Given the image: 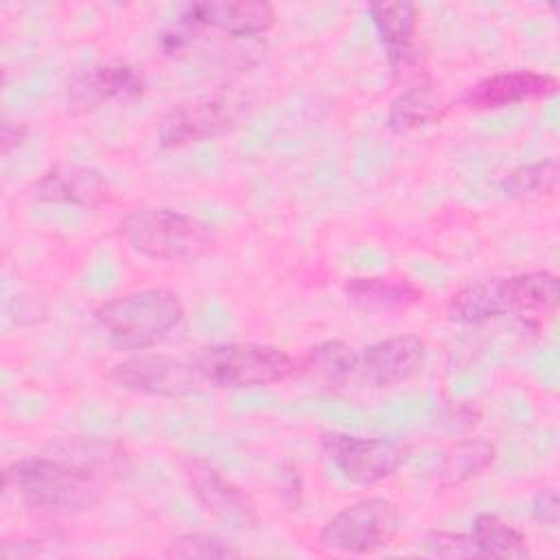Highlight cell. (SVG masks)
<instances>
[{
    "label": "cell",
    "mask_w": 560,
    "mask_h": 560,
    "mask_svg": "<svg viewBox=\"0 0 560 560\" xmlns=\"http://www.w3.org/2000/svg\"><path fill=\"white\" fill-rule=\"evenodd\" d=\"M4 490L52 512H85L101 501L98 479L55 455L13 462L4 470Z\"/></svg>",
    "instance_id": "obj_1"
},
{
    "label": "cell",
    "mask_w": 560,
    "mask_h": 560,
    "mask_svg": "<svg viewBox=\"0 0 560 560\" xmlns=\"http://www.w3.org/2000/svg\"><path fill=\"white\" fill-rule=\"evenodd\" d=\"M96 322L122 350H147L184 319L182 298L166 287L138 289L96 308Z\"/></svg>",
    "instance_id": "obj_2"
},
{
    "label": "cell",
    "mask_w": 560,
    "mask_h": 560,
    "mask_svg": "<svg viewBox=\"0 0 560 560\" xmlns=\"http://www.w3.org/2000/svg\"><path fill=\"white\" fill-rule=\"evenodd\" d=\"M118 230L133 252L153 260H197L214 245L208 223L171 208L129 210Z\"/></svg>",
    "instance_id": "obj_3"
},
{
    "label": "cell",
    "mask_w": 560,
    "mask_h": 560,
    "mask_svg": "<svg viewBox=\"0 0 560 560\" xmlns=\"http://www.w3.org/2000/svg\"><path fill=\"white\" fill-rule=\"evenodd\" d=\"M206 385L228 389L267 387L298 374V359L284 348L256 341L210 343L192 359Z\"/></svg>",
    "instance_id": "obj_4"
},
{
    "label": "cell",
    "mask_w": 560,
    "mask_h": 560,
    "mask_svg": "<svg viewBox=\"0 0 560 560\" xmlns=\"http://www.w3.org/2000/svg\"><path fill=\"white\" fill-rule=\"evenodd\" d=\"M400 529L398 508L383 497L354 501L332 514L319 532V545L335 553H372L387 547Z\"/></svg>",
    "instance_id": "obj_5"
},
{
    "label": "cell",
    "mask_w": 560,
    "mask_h": 560,
    "mask_svg": "<svg viewBox=\"0 0 560 560\" xmlns=\"http://www.w3.org/2000/svg\"><path fill=\"white\" fill-rule=\"evenodd\" d=\"M322 448L335 470L352 483H376L392 477L409 455V448L389 438H365L346 431L322 433Z\"/></svg>",
    "instance_id": "obj_6"
},
{
    "label": "cell",
    "mask_w": 560,
    "mask_h": 560,
    "mask_svg": "<svg viewBox=\"0 0 560 560\" xmlns=\"http://www.w3.org/2000/svg\"><path fill=\"white\" fill-rule=\"evenodd\" d=\"M109 378L120 389L160 398H186L199 394L206 385L192 361L188 363L166 354L127 357L112 368Z\"/></svg>",
    "instance_id": "obj_7"
},
{
    "label": "cell",
    "mask_w": 560,
    "mask_h": 560,
    "mask_svg": "<svg viewBox=\"0 0 560 560\" xmlns=\"http://www.w3.org/2000/svg\"><path fill=\"white\" fill-rule=\"evenodd\" d=\"M184 475L197 501L219 521L236 529H256L260 514L252 494L199 457L184 459Z\"/></svg>",
    "instance_id": "obj_8"
},
{
    "label": "cell",
    "mask_w": 560,
    "mask_h": 560,
    "mask_svg": "<svg viewBox=\"0 0 560 560\" xmlns=\"http://www.w3.org/2000/svg\"><path fill=\"white\" fill-rule=\"evenodd\" d=\"M427 359V343L418 335L405 332L370 343L354 357L352 381L370 389H385L409 381Z\"/></svg>",
    "instance_id": "obj_9"
},
{
    "label": "cell",
    "mask_w": 560,
    "mask_h": 560,
    "mask_svg": "<svg viewBox=\"0 0 560 560\" xmlns=\"http://www.w3.org/2000/svg\"><path fill=\"white\" fill-rule=\"evenodd\" d=\"M492 289L499 317L514 315L534 328L556 313L560 295L558 276L547 269L492 278Z\"/></svg>",
    "instance_id": "obj_10"
},
{
    "label": "cell",
    "mask_w": 560,
    "mask_h": 560,
    "mask_svg": "<svg viewBox=\"0 0 560 560\" xmlns=\"http://www.w3.org/2000/svg\"><path fill=\"white\" fill-rule=\"evenodd\" d=\"M142 74L127 63H90L68 79L66 105L70 114H88L109 101L142 94Z\"/></svg>",
    "instance_id": "obj_11"
},
{
    "label": "cell",
    "mask_w": 560,
    "mask_h": 560,
    "mask_svg": "<svg viewBox=\"0 0 560 560\" xmlns=\"http://www.w3.org/2000/svg\"><path fill=\"white\" fill-rule=\"evenodd\" d=\"M236 120L234 107L223 98H192L171 107L158 125V140L164 149L203 142L228 131Z\"/></svg>",
    "instance_id": "obj_12"
},
{
    "label": "cell",
    "mask_w": 560,
    "mask_h": 560,
    "mask_svg": "<svg viewBox=\"0 0 560 560\" xmlns=\"http://www.w3.org/2000/svg\"><path fill=\"white\" fill-rule=\"evenodd\" d=\"M558 92V79L536 70H505L488 74L462 92L470 109H501L525 101L549 98Z\"/></svg>",
    "instance_id": "obj_13"
},
{
    "label": "cell",
    "mask_w": 560,
    "mask_h": 560,
    "mask_svg": "<svg viewBox=\"0 0 560 560\" xmlns=\"http://www.w3.org/2000/svg\"><path fill=\"white\" fill-rule=\"evenodd\" d=\"M182 22L186 26H210L232 37H252L273 26L276 11L262 0L192 2L182 9Z\"/></svg>",
    "instance_id": "obj_14"
},
{
    "label": "cell",
    "mask_w": 560,
    "mask_h": 560,
    "mask_svg": "<svg viewBox=\"0 0 560 560\" xmlns=\"http://www.w3.org/2000/svg\"><path fill=\"white\" fill-rule=\"evenodd\" d=\"M35 195L55 203H72L81 208H94L112 197L107 177L94 166L63 162L48 168L35 184Z\"/></svg>",
    "instance_id": "obj_15"
},
{
    "label": "cell",
    "mask_w": 560,
    "mask_h": 560,
    "mask_svg": "<svg viewBox=\"0 0 560 560\" xmlns=\"http://www.w3.org/2000/svg\"><path fill=\"white\" fill-rule=\"evenodd\" d=\"M370 20L385 46L392 68H405L413 59L418 9L411 2H374L368 7Z\"/></svg>",
    "instance_id": "obj_16"
},
{
    "label": "cell",
    "mask_w": 560,
    "mask_h": 560,
    "mask_svg": "<svg viewBox=\"0 0 560 560\" xmlns=\"http://www.w3.org/2000/svg\"><path fill=\"white\" fill-rule=\"evenodd\" d=\"M346 298L365 311H400L418 304L424 291L407 278L354 276L343 282Z\"/></svg>",
    "instance_id": "obj_17"
},
{
    "label": "cell",
    "mask_w": 560,
    "mask_h": 560,
    "mask_svg": "<svg viewBox=\"0 0 560 560\" xmlns=\"http://www.w3.org/2000/svg\"><path fill=\"white\" fill-rule=\"evenodd\" d=\"M55 457L94 475L96 479L122 475L129 466L122 446L101 438H68L55 446Z\"/></svg>",
    "instance_id": "obj_18"
},
{
    "label": "cell",
    "mask_w": 560,
    "mask_h": 560,
    "mask_svg": "<svg viewBox=\"0 0 560 560\" xmlns=\"http://www.w3.org/2000/svg\"><path fill=\"white\" fill-rule=\"evenodd\" d=\"M446 109L444 98L431 83H418L400 92L387 112V125L396 133H407L442 118Z\"/></svg>",
    "instance_id": "obj_19"
},
{
    "label": "cell",
    "mask_w": 560,
    "mask_h": 560,
    "mask_svg": "<svg viewBox=\"0 0 560 560\" xmlns=\"http://www.w3.org/2000/svg\"><path fill=\"white\" fill-rule=\"evenodd\" d=\"M470 536L481 556L505 560H523L529 556L527 536L512 523L503 521L499 514H477L472 521Z\"/></svg>",
    "instance_id": "obj_20"
},
{
    "label": "cell",
    "mask_w": 560,
    "mask_h": 560,
    "mask_svg": "<svg viewBox=\"0 0 560 560\" xmlns=\"http://www.w3.org/2000/svg\"><path fill=\"white\" fill-rule=\"evenodd\" d=\"M357 350L343 341H324L308 350L304 361H298V370H304L311 378L324 385H341L352 378Z\"/></svg>",
    "instance_id": "obj_21"
},
{
    "label": "cell",
    "mask_w": 560,
    "mask_h": 560,
    "mask_svg": "<svg viewBox=\"0 0 560 560\" xmlns=\"http://www.w3.org/2000/svg\"><path fill=\"white\" fill-rule=\"evenodd\" d=\"M497 457V451L486 440H466L455 444L440 464V479L446 486L464 483L477 475H481L486 468L492 466Z\"/></svg>",
    "instance_id": "obj_22"
},
{
    "label": "cell",
    "mask_w": 560,
    "mask_h": 560,
    "mask_svg": "<svg viewBox=\"0 0 560 560\" xmlns=\"http://www.w3.org/2000/svg\"><path fill=\"white\" fill-rule=\"evenodd\" d=\"M558 177H560L558 162L540 160V162L523 164V166H516L514 171H510L503 177L501 188L510 199L534 201V199L549 197L558 186Z\"/></svg>",
    "instance_id": "obj_23"
},
{
    "label": "cell",
    "mask_w": 560,
    "mask_h": 560,
    "mask_svg": "<svg viewBox=\"0 0 560 560\" xmlns=\"http://www.w3.org/2000/svg\"><path fill=\"white\" fill-rule=\"evenodd\" d=\"M166 553L171 558H186V560H225V558L241 556V551L230 540L208 532H190L173 538Z\"/></svg>",
    "instance_id": "obj_24"
},
{
    "label": "cell",
    "mask_w": 560,
    "mask_h": 560,
    "mask_svg": "<svg viewBox=\"0 0 560 560\" xmlns=\"http://www.w3.org/2000/svg\"><path fill=\"white\" fill-rule=\"evenodd\" d=\"M422 549L435 558H479V549L470 534L433 529L422 538Z\"/></svg>",
    "instance_id": "obj_25"
},
{
    "label": "cell",
    "mask_w": 560,
    "mask_h": 560,
    "mask_svg": "<svg viewBox=\"0 0 560 560\" xmlns=\"http://www.w3.org/2000/svg\"><path fill=\"white\" fill-rule=\"evenodd\" d=\"M532 516L536 523L545 527H556L560 518V508H558V492L553 488H542L536 492L532 499Z\"/></svg>",
    "instance_id": "obj_26"
},
{
    "label": "cell",
    "mask_w": 560,
    "mask_h": 560,
    "mask_svg": "<svg viewBox=\"0 0 560 560\" xmlns=\"http://www.w3.org/2000/svg\"><path fill=\"white\" fill-rule=\"evenodd\" d=\"M26 133V127L22 122H11V120H4L2 125V153H9V149L18 142H22Z\"/></svg>",
    "instance_id": "obj_27"
}]
</instances>
